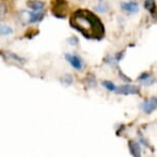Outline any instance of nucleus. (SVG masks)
<instances>
[{
    "instance_id": "obj_1",
    "label": "nucleus",
    "mask_w": 157,
    "mask_h": 157,
    "mask_svg": "<svg viewBox=\"0 0 157 157\" xmlns=\"http://www.w3.org/2000/svg\"><path fill=\"white\" fill-rule=\"evenodd\" d=\"M70 25L88 39H102L105 36V26L100 17L90 10H75L70 17Z\"/></svg>"
},
{
    "instance_id": "obj_2",
    "label": "nucleus",
    "mask_w": 157,
    "mask_h": 157,
    "mask_svg": "<svg viewBox=\"0 0 157 157\" xmlns=\"http://www.w3.org/2000/svg\"><path fill=\"white\" fill-rule=\"evenodd\" d=\"M52 13L58 19H65L69 13V3L67 0H52Z\"/></svg>"
},
{
    "instance_id": "obj_3",
    "label": "nucleus",
    "mask_w": 157,
    "mask_h": 157,
    "mask_svg": "<svg viewBox=\"0 0 157 157\" xmlns=\"http://www.w3.org/2000/svg\"><path fill=\"white\" fill-rule=\"evenodd\" d=\"M140 110L144 112L145 114H151L154 111L157 110V98L151 97L149 99H146L144 102L141 103Z\"/></svg>"
},
{
    "instance_id": "obj_4",
    "label": "nucleus",
    "mask_w": 157,
    "mask_h": 157,
    "mask_svg": "<svg viewBox=\"0 0 157 157\" xmlns=\"http://www.w3.org/2000/svg\"><path fill=\"white\" fill-rule=\"evenodd\" d=\"M66 61L77 71H81L84 67L83 60L76 54H66L65 55Z\"/></svg>"
},
{
    "instance_id": "obj_5",
    "label": "nucleus",
    "mask_w": 157,
    "mask_h": 157,
    "mask_svg": "<svg viewBox=\"0 0 157 157\" xmlns=\"http://www.w3.org/2000/svg\"><path fill=\"white\" fill-rule=\"evenodd\" d=\"M140 93V88L134 84H124L117 87L116 94H137Z\"/></svg>"
},
{
    "instance_id": "obj_6",
    "label": "nucleus",
    "mask_w": 157,
    "mask_h": 157,
    "mask_svg": "<svg viewBox=\"0 0 157 157\" xmlns=\"http://www.w3.org/2000/svg\"><path fill=\"white\" fill-rule=\"evenodd\" d=\"M121 10L128 14L137 13L139 11V3L137 1H123L120 4Z\"/></svg>"
},
{
    "instance_id": "obj_7",
    "label": "nucleus",
    "mask_w": 157,
    "mask_h": 157,
    "mask_svg": "<svg viewBox=\"0 0 157 157\" xmlns=\"http://www.w3.org/2000/svg\"><path fill=\"white\" fill-rule=\"evenodd\" d=\"M138 81L140 82L142 85H145V86H151V85H153L155 83L156 80H155V77L151 73L144 72L138 77Z\"/></svg>"
},
{
    "instance_id": "obj_8",
    "label": "nucleus",
    "mask_w": 157,
    "mask_h": 157,
    "mask_svg": "<svg viewBox=\"0 0 157 157\" xmlns=\"http://www.w3.org/2000/svg\"><path fill=\"white\" fill-rule=\"evenodd\" d=\"M28 13V22L30 24H36L41 22L45 14H44L43 10H34V11H27Z\"/></svg>"
},
{
    "instance_id": "obj_9",
    "label": "nucleus",
    "mask_w": 157,
    "mask_h": 157,
    "mask_svg": "<svg viewBox=\"0 0 157 157\" xmlns=\"http://www.w3.org/2000/svg\"><path fill=\"white\" fill-rule=\"evenodd\" d=\"M123 56H124V52H117V54L114 56H107V57L105 58V63L109 64L111 67H116L118 63L122 60Z\"/></svg>"
},
{
    "instance_id": "obj_10",
    "label": "nucleus",
    "mask_w": 157,
    "mask_h": 157,
    "mask_svg": "<svg viewBox=\"0 0 157 157\" xmlns=\"http://www.w3.org/2000/svg\"><path fill=\"white\" fill-rule=\"evenodd\" d=\"M128 149L129 152L132 156L139 157L141 156V146L139 144V142L136 141H129L128 142Z\"/></svg>"
},
{
    "instance_id": "obj_11",
    "label": "nucleus",
    "mask_w": 157,
    "mask_h": 157,
    "mask_svg": "<svg viewBox=\"0 0 157 157\" xmlns=\"http://www.w3.org/2000/svg\"><path fill=\"white\" fill-rule=\"evenodd\" d=\"M144 6L148 11H149L151 16L154 17H157V6L155 3V0H145Z\"/></svg>"
},
{
    "instance_id": "obj_12",
    "label": "nucleus",
    "mask_w": 157,
    "mask_h": 157,
    "mask_svg": "<svg viewBox=\"0 0 157 157\" xmlns=\"http://www.w3.org/2000/svg\"><path fill=\"white\" fill-rule=\"evenodd\" d=\"M27 6L31 8L32 10H43L45 4L41 0H28Z\"/></svg>"
},
{
    "instance_id": "obj_13",
    "label": "nucleus",
    "mask_w": 157,
    "mask_h": 157,
    "mask_svg": "<svg viewBox=\"0 0 157 157\" xmlns=\"http://www.w3.org/2000/svg\"><path fill=\"white\" fill-rule=\"evenodd\" d=\"M102 85L108 91H110V93H116L117 87H118L117 85L114 83V82H112L110 80H104V81H102Z\"/></svg>"
},
{
    "instance_id": "obj_14",
    "label": "nucleus",
    "mask_w": 157,
    "mask_h": 157,
    "mask_svg": "<svg viewBox=\"0 0 157 157\" xmlns=\"http://www.w3.org/2000/svg\"><path fill=\"white\" fill-rule=\"evenodd\" d=\"M7 56H8V58H10V59H11V60L17 62V63H20V64H25L26 63L25 59H23L22 57H20L19 55L14 54V52H7Z\"/></svg>"
},
{
    "instance_id": "obj_15",
    "label": "nucleus",
    "mask_w": 157,
    "mask_h": 157,
    "mask_svg": "<svg viewBox=\"0 0 157 157\" xmlns=\"http://www.w3.org/2000/svg\"><path fill=\"white\" fill-rule=\"evenodd\" d=\"M62 83H63L64 85H66V86L70 85L71 83H72V75H69V74H67V75L63 76V79H62Z\"/></svg>"
},
{
    "instance_id": "obj_16",
    "label": "nucleus",
    "mask_w": 157,
    "mask_h": 157,
    "mask_svg": "<svg viewBox=\"0 0 157 157\" xmlns=\"http://www.w3.org/2000/svg\"><path fill=\"white\" fill-rule=\"evenodd\" d=\"M97 10L100 11V13H107L108 10V7L107 5H106L105 3H103V2H101V3H99V5L97 6Z\"/></svg>"
},
{
    "instance_id": "obj_17",
    "label": "nucleus",
    "mask_w": 157,
    "mask_h": 157,
    "mask_svg": "<svg viewBox=\"0 0 157 157\" xmlns=\"http://www.w3.org/2000/svg\"><path fill=\"white\" fill-rule=\"evenodd\" d=\"M11 33H13V29H11L10 27H4V28H2V30L1 32H0V34H2V35H10Z\"/></svg>"
},
{
    "instance_id": "obj_18",
    "label": "nucleus",
    "mask_w": 157,
    "mask_h": 157,
    "mask_svg": "<svg viewBox=\"0 0 157 157\" xmlns=\"http://www.w3.org/2000/svg\"><path fill=\"white\" fill-rule=\"evenodd\" d=\"M68 42L70 43V45H73V46H76L77 44H78V38H77L76 36H72L71 38H69L68 39Z\"/></svg>"
},
{
    "instance_id": "obj_19",
    "label": "nucleus",
    "mask_w": 157,
    "mask_h": 157,
    "mask_svg": "<svg viewBox=\"0 0 157 157\" xmlns=\"http://www.w3.org/2000/svg\"><path fill=\"white\" fill-rule=\"evenodd\" d=\"M119 75H120V77H121V79H122V80H124L125 82H130V79L127 78V77L124 75V74L121 72V71H119Z\"/></svg>"
}]
</instances>
